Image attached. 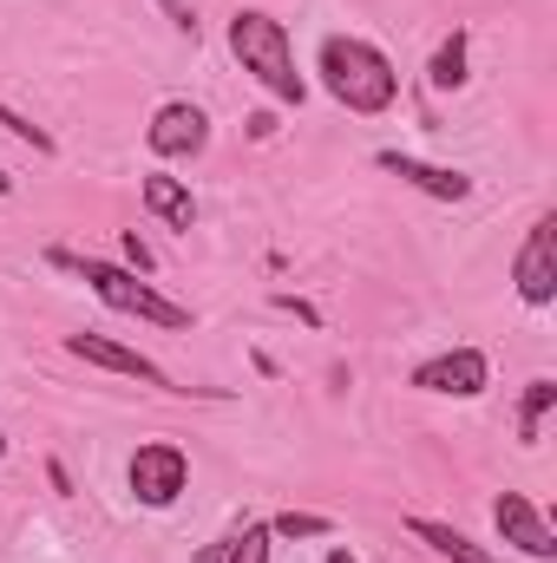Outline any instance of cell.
Returning a JSON list of instances; mask_svg holds the SVG:
<instances>
[{
	"mask_svg": "<svg viewBox=\"0 0 557 563\" xmlns=\"http://www.w3.org/2000/svg\"><path fill=\"white\" fill-rule=\"evenodd\" d=\"M315 73H321L328 99H341V106L361 112V119H381V112L401 99L394 59H387L374 40H361V33H328L321 53H315Z\"/></svg>",
	"mask_w": 557,
	"mask_h": 563,
	"instance_id": "6da1fadb",
	"label": "cell"
},
{
	"mask_svg": "<svg viewBox=\"0 0 557 563\" xmlns=\"http://www.w3.org/2000/svg\"><path fill=\"white\" fill-rule=\"evenodd\" d=\"M46 263L53 269H66V276H79L106 308H119V314H139L151 328H190V308H177L171 295H157L144 276H132L125 263H106V256H79V250H66V243H53L46 250Z\"/></svg>",
	"mask_w": 557,
	"mask_h": 563,
	"instance_id": "7a4b0ae2",
	"label": "cell"
},
{
	"mask_svg": "<svg viewBox=\"0 0 557 563\" xmlns=\"http://www.w3.org/2000/svg\"><path fill=\"white\" fill-rule=\"evenodd\" d=\"M230 53H237V66H243L276 106H302V99H308V79L295 73V46H288V26H282L276 13L243 7V13L230 20Z\"/></svg>",
	"mask_w": 557,
	"mask_h": 563,
	"instance_id": "3957f363",
	"label": "cell"
},
{
	"mask_svg": "<svg viewBox=\"0 0 557 563\" xmlns=\"http://www.w3.org/2000/svg\"><path fill=\"white\" fill-rule=\"evenodd\" d=\"M125 478H132V498H139V505L164 511V505H177V498L190 492V459H184V445L151 439V445H139V452H132Z\"/></svg>",
	"mask_w": 557,
	"mask_h": 563,
	"instance_id": "277c9868",
	"label": "cell"
},
{
	"mask_svg": "<svg viewBox=\"0 0 557 563\" xmlns=\"http://www.w3.org/2000/svg\"><path fill=\"white\" fill-rule=\"evenodd\" d=\"M512 282H518V301L525 308H551L557 301V217H538L518 243V263H512Z\"/></svg>",
	"mask_w": 557,
	"mask_h": 563,
	"instance_id": "5b68a950",
	"label": "cell"
},
{
	"mask_svg": "<svg viewBox=\"0 0 557 563\" xmlns=\"http://www.w3.org/2000/svg\"><path fill=\"white\" fill-rule=\"evenodd\" d=\"M144 144H151V157H164V164L197 157V151L210 144V112L190 106V99H164V106L151 112V125H144Z\"/></svg>",
	"mask_w": 557,
	"mask_h": 563,
	"instance_id": "8992f818",
	"label": "cell"
},
{
	"mask_svg": "<svg viewBox=\"0 0 557 563\" xmlns=\"http://www.w3.org/2000/svg\"><path fill=\"white\" fill-rule=\"evenodd\" d=\"M414 387H419V394L479 400V394L492 387V361H485L479 347H446V354H433V361H419V367H414Z\"/></svg>",
	"mask_w": 557,
	"mask_h": 563,
	"instance_id": "52a82bcc",
	"label": "cell"
},
{
	"mask_svg": "<svg viewBox=\"0 0 557 563\" xmlns=\"http://www.w3.org/2000/svg\"><path fill=\"white\" fill-rule=\"evenodd\" d=\"M66 354H73V361H86V367H106V374L144 380V387H157V394H177V387H171V374H164L151 354L125 347V341H106V334H66Z\"/></svg>",
	"mask_w": 557,
	"mask_h": 563,
	"instance_id": "ba28073f",
	"label": "cell"
},
{
	"mask_svg": "<svg viewBox=\"0 0 557 563\" xmlns=\"http://www.w3.org/2000/svg\"><path fill=\"white\" fill-rule=\"evenodd\" d=\"M492 525H499V538H505L512 551H525V558H538V563L557 558L551 525H545V511H538L525 492H499V498H492Z\"/></svg>",
	"mask_w": 557,
	"mask_h": 563,
	"instance_id": "9c48e42d",
	"label": "cell"
},
{
	"mask_svg": "<svg viewBox=\"0 0 557 563\" xmlns=\"http://www.w3.org/2000/svg\"><path fill=\"white\" fill-rule=\"evenodd\" d=\"M387 177H401V184H414L419 197H433V203H466L472 197V177L466 170H452V164H426L414 151H381L374 157Z\"/></svg>",
	"mask_w": 557,
	"mask_h": 563,
	"instance_id": "30bf717a",
	"label": "cell"
},
{
	"mask_svg": "<svg viewBox=\"0 0 557 563\" xmlns=\"http://www.w3.org/2000/svg\"><path fill=\"white\" fill-rule=\"evenodd\" d=\"M144 210L164 223V230H197V197H190V184L184 177H171V170H144Z\"/></svg>",
	"mask_w": 557,
	"mask_h": 563,
	"instance_id": "8fae6325",
	"label": "cell"
},
{
	"mask_svg": "<svg viewBox=\"0 0 557 563\" xmlns=\"http://www.w3.org/2000/svg\"><path fill=\"white\" fill-rule=\"evenodd\" d=\"M407 538H419L433 558H446V563H499L485 544H472L459 525H439V518H407Z\"/></svg>",
	"mask_w": 557,
	"mask_h": 563,
	"instance_id": "7c38bea8",
	"label": "cell"
},
{
	"mask_svg": "<svg viewBox=\"0 0 557 563\" xmlns=\"http://www.w3.org/2000/svg\"><path fill=\"white\" fill-rule=\"evenodd\" d=\"M551 407H557V380H532L525 400H518V445H538V439H545Z\"/></svg>",
	"mask_w": 557,
	"mask_h": 563,
	"instance_id": "4fadbf2b",
	"label": "cell"
},
{
	"mask_svg": "<svg viewBox=\"0 0 557 563\" xmlns=\"http://www.w3.org/2000/svg\"><path fill=\"white\" fill-rule=\"evenodd\" d=\"M426 79H433L439 92H459V86H466V33H459V26H452L439 46H433V66H426Z\"/></svg>",
	"mask_w": 557,
	"mask_h": 563,
	"instance_id": "5bb4252c",
	"label": "cell"
},
{
	"mask_svg": "<svg viewBox=\"0 0 557 563\" xmlns=\"http://www.w3.org/2000/svg\"><path fill=\"white\" fill-rule=\"evenodd\" d=\"M270 551H276L270 525H263V518H250V525H237V531H230V558H223V563H270Z\"/></svg>",
	"mask_w": 557,
	"mask_h": 563,
	"instance_id": "9a60e30c",
	"label": "cell"
},
{
	"mask_svg": "<svg viewBox=\"0 0 557 563\" xmlns=\"http://www.w3.org/2000/svg\"><path fill=\"white\" fill-rule=\"evenodd\" d=\"M0 125H7V132H13V139H20V144H33L40 157H53V151H59V139H53L46 125H33V119H26L20 106H7V99H0Z\"/></svg>",
	"mask_w": 557,
	"mask_h": 563,
	"instance_id": "2e32d148",
	"label": "cell"
},
{
	"mask_svg": "<svg viewBox=\"0 0 557 563\" xmlns=\"http://www.w3.org/2000/svg\"><path fill=\"white\" fill-rule=\"evenodd\" d=\"M270 538H288V544H295V538H335V525L315 518V511H276V518H270Z\"/></svg>",
	"mask_w": 557,
	"mask_h": 563,
	"instance_id": "e0dca14e",
	"label": "cell"
},
{
	"mask_svg": "<svg viewBox=\"0 0 557 563\" xmlns=\"http://www.w3.org/2000/svg\"><path fill=\"white\" fill-rule=\"evenodd\" d=\"M119 256H125V269H132V276H151V269H157V256L144 250L139 230H125V236H119Z\"/></svg>",
	"mask_w": 557,
	"mask_h": 563,
	"instance_id": "ac0fdd59",
	"label": "cell"
},
{
	"mask_svg": "<svg viewBox=\"0 0 557 563\" xmlns=\"http://www.w3.org/2000/svg\"><path fill=\"white\" fill-rule=\"evenodd\" d=\"M270 301H276L282 314H295V321H308V328H321V308H315V301H302V295H288V288H276Z\"/></svg>",
	"mask_w": 557,
	"mask_h": 563,
	"instance_id": "d6986e66",
	"label": "cell"
},
{
	"mask_svg": "<svg viewBox=\"0 0 557 563\" xmlns=\"http://www.w3.org/2000/svg\"><path fill=\"white\" fill-rule=\"evenodd\" d=\"M157 7L171 13V26H177V33H190V40H197V7H190V0H157Z\"/></svg>",
	"mask_w": 557,
	"mask_h": 563,
	"instance_id": "ffe728a7",
	"label": "cell"
},
{
	"mask_svg": "<svg viewBox=\"0 0 557 563\" xmlns=\"http://www.w3.org/2000/svg\"><path fill=\"white\" fill-rule=\"evenodd\" d=\"M46 478H53V492H59V498H73V472H66L59 459H46Z\"/></svg>",
	"mask_w": 557,
	"mask_h": 563,
	"instance_id": "44dd1931",
	"label": "cell"
},
{
	"mask_svg": "<svg viewBox=\"0 0 557 563\" xmlns=\"http://www.w3.org/2000/svg\"><path fill=\"white\" fill-rule=\"evenodd\" d=\"M223 558H230V538H223V544H210V551H204L197 563H223Z\"/></svg>",
	"mask_w": 557,
	"mask_h": 563,
	"instance_id": "7402d4cb",
	"label": "cell"
},
{
	"mask_svg": "<svg viewBox=\"0 0 557 563\" xmlns=\"http://www.w3.org/2000/svg\"><path fill=\"white\" fill-rule=\"evenodd\" d=\"M328 563H361V558H354L348 544H335V551H328Z\"/></svg>",
	"mask_w": 557,
	"mask_h": 563,
	"instance_id": "603a6c76",
	"label": "cell"
},
{
	"mask_svg": "<svg viewBox=\"0 0 557 563\" xmlns=\"http://www.w3.org/2000/svg\"><path fill=\"white\" fill-rule=\"evenodd\" d=\"M0 197H13V177H7V170H0Z\"/></svg>",
	"mask_w": 557,
	"mask_h": 563,
	"instance_id": "cb8c5ba5",
	"label": "cell"
},
{
	"mask_svg": "<svg viewBox=\"0 0 557 563\" xmlns=\"http://www.w3.org/2000/svg\"><path fill=\"white\" fill-rule=\"evenodd\" d=\"M0 459H7V432H0Z\"/></svg>",
	"mask_w": 557,
	"mask_h": 563,
	"instance_id": "d4e9b609",
	"label": "cell"
}]
</instances>
